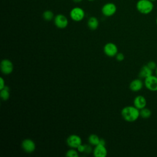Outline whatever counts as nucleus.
I'll list each match as a JSON object with an SVG mask.
<instances>
[{
  "label": "nucleus",
  "mask_w": 157,
  "mask_h": 157,
  "mask_svg": "<svg viewBox=\"0 0 157 157\" xmlns=\"http://www.w3.org/2000/svg\"><path fill=\"white\" fill-rule=\"evenodd\" d=\"M121 114L125 121L128 122H134L139 118L140 110L134 105H128L123 108Z\"/></svg>",
  "instance_id": "f257e3e1"
},
{
  "label": "nucleus",
  "mask_w": 157,
  "mask_h": 157,
  "mask_svg": "<svg viewBox=\"0 0 157 157\" xmlns=\"http://www.w3.org/2000/svg\"><path fill=\"white\" fill-rule=\"evenodd\" d=\"M85 152L87 153H90L91 150H92V148L90 145H85Z\"/></svg>",
  "instance_id": "393cba45"
},
{
  "label": "nucleus",
  "mask_w": 157,
  "mask_h": 157,
  "mask_svg": "<svg viewBox=\"0 0 157 157\" xmlns=\"http://www.w3.org/2000/svg\"><path fill=\"white\" fill-rule=\"evenodd\" d=\"M67 144L72 148H77L82 144V139L80 136L72 134L69 136L67 139Z\"/></svg>",
  "instance_id": "1a4fd4ad"
},
{
  "label": "nucleus",
  "mask_w": 157,
  "mask_h": 157,
  "mask_svg": "<svg viewBox=\"0 0 157 157\" xmlns=\"http://www.w3.org/2000/svg\"><path fill=\"white\" fill-rule=\"evenodd\" d=\"M66 155L68 157H78V154L77 153V151L74 150V148L70 149L69 150L67 151Z\"/></svg>",
  "instance_id": "aec40b11"
},
{
  "label": "nucleus",
  "mask_w": 157,
  "mask_h": 157,
  "mask_svg": "<svg viewBox=\"0 0 157 157\" xmlns=\"http://www.w3.org/2000/svg\"><path fill=\"white\" fill-rule=\"evenodd\" d=\"M87 1H94L95 0H87Z\"/></svg>",
  "instance_id": "c756f323"
},
{
  "label": "nucleus",
  "mask_w": 157,
  "mask_h": 157,
  "mask_svg": "<svg viewBox=\"0 0 157 157\" xmlns=\"http://www.w3.org/2000/svg\"><path fill=\"white\" fill-rule=\"evenodd\" d=\"M133 103H134V105L136 108L140 110L143 108L146 107L147 100L144 96L142 95H138L136 97H135Z\"/></svg>",
  "instance_id": "f8f14e48"
},
{
  "label": "nucleus",
  "mask_w": 157,
  "mask_h": 157,
  "mask_svg": "<svg viewBox=\"0 0 157 157\" xmlns=\"http://www.w3.org/2000/svg\"><path fill=\"white\" fill-rule=\"evenodd\" d=\"M99 141H100L99 137L96 134H91L88 137V142L90 144L96 146L98 145L99 144Z\"/></svg>",
  "instance_id": "6ab92c4d"
},
{
  "label": "nucleus",
  "mask_w": 157,
  "mask_h": 157,
  "mask_svg": "<svg viewBox=\"0 0 157 157\" xmlns=\"http://www.w3.org/2000/svg\"><path fill=\"white\" fill-rule=\"evenodd\" d=\"M151 115V111L147 108H143L140 110V117L144 119H148Z\"/></svg>",
  "instance_id": "f3484780"
},
{
  "label": "nucleus",
  "mask_w": 157,
  "mask_h": 157,
  "mask_svg": "<svg viewBox=\"0 0 157 157\" xmlns=\"http://www.w3.org/2000/svg\"><path fill=\"white\" fill-rule=\"evenodd\" d=\"M137 11L144 15L150 13L154 8V4L150 0H139L136 3Z\"/></svg>",
  "instance_id": "f03ea898"
},
{
  "label": "nucleus",
  "mask_w": 157,
  "mask_h": 157,
  "mask_svg": "<svg viewBox=\"0 0 157 157\" xmlns=\"http://www.w3.org/2000/svg\"><path fill=\"white\" fill-rule=\"evenodd\" d=\"M156 25H157V17H156Z\"/></svg>",
  "instance_id": "c85d7f7f"
},
{
  "label": "nucleus",
  "mask_w": 157,
  "mask_h": 157,
  "mask_svg": "<svg viewBox=\"0 0 157 157\" xmlns=\"http://www.w3.org/2000/svg\"><path fill=\"white\" fill-rule=\"evenodd\" d=\"M0 96L2 100L6 101L9 98L10 93H9V88L7 86H5L0 91Z\"/></svg>",
  "instance_id": "dca6fc26"
},
{
  "label": "nucleus",
  "mask_w": 157,
  "mask_h": 157,
  "mask_svg": "<svg viewBox=\"0 0 157 157\" xmlns=\"http://www.w3.org/2000/svg\"><path fill=\"white\" fill-rule=\"evenodd\" d=\"M77 150L80 152V153H82V152H84L85 151V145H80L77 148Z\"/></svg>",
  "instance_id": "5701e85b"
},
{
  "label": "nucleus",
  "mask_w": 157,
  "mask_h": 157,
  "mask_svg": "<svg viewBox=\"0 0 157 157\" xmlns=\"http://www.w3.org/2000/svg\"><path fill=\"white\" fill-rule=\"evenodd\" d=\"M69 15L73 21L77 22L82 21L84 18L85 12L82 8L80 7H75L71 10Z\"/></svg>",
  "instance_id": "7ed1b4c3"
},
{
  "label": "nucleus",
  "mask_w": 157,
  "mask_h": 157,
  "mask_svg": "<svg viewBox=\"0 0 157 157\" xmlns=\"http://www.w3.org/2000/svg\"><path fill=\"white\" fill-rule=\"evenodd\" d=\"M43 18L46 21H51L52 20L54 19V13L52 11L50 10H47L44 11L42 13Z\"/></svg>",
  "instance_id": "a211bd4d"
},
{
  "label": "nucleus",
  "mask_w": 157,
  "mask_h": 157,
  "mask_svg": "<svg viewBox=\"0 0 157 157\" xmlns=\"http://www.w3.org/2000/svg\"><path fill=\"white\" fill-rule=\"evenodd\" d=\"M144 83L140 78H136L131 82L129 84V88L131 91L137 92L141 90L143 88Z\"/></svg>",
  "instance_id": "ddd939ff"
},
{
  "label": "nucleus",
  "mask_w": 157,
  "mask_h": 157,
  "mask_svg": "<svg viewBox=\"0 0 157 157\" xmlns=\"http://www.w3.org/2000/svg\"><path fill=\"white\" fill-rule=\"evenodd\" d=\"M104 52L107 56L110 57L116 56L118 53V47L112 42L107 43L104 47Z\"/></svg>",
  "instance_id": "6e6552de"
},
{
  "label": "nucleus",
  "mask_w": 157,
  "mask_h": 157,
  "mask_svg": "<svg viewBox=\"0 0 157 157\" xmlns=\"http://www.w3.org/2000/svg\"><path fill=\"white\" fill-rule=\"evenodd\" d=\"M5 82H4V78L1 77H0V90H2L4 86H5Z\"/></svg>",
  "instance_id": "b1692460"
},
{
  "label": "nucleus",
  "mask_w": 157,
  "mask_h": 157,
  "mask_svg": "<svg viewBox=\"0 0 157 157\" xmlns=\"http://www.w3.org/2000/svg\"><path fill=\"white\" fill-rule=\"evenodd\" d=\"M87 25L90 29L95 30L99 26V21L96 17H91L87 21Z\"/></svg>",
  "instance_id": "2eb2a0df"
},
{
  "label": "nucleus",
  "mask_w": 157,
  "mask_h": 157,
  "mask_svg": "<svg viewBox=\"0 0 157 157\" xmlns=\"http://www.w3.org/2000/svg\"><path fill=\"white\" fill-rule=\"evenodd\" d=\"M67 18L63 14H58L54 17V23L59 29H64L68 25Z\"/></svg>",
  "instance_id": "423d86ee"
},
{
  "label": "nucleus",
  "mask_w": 157,
  "mask_h": 157,
  "mask_svg": "<svg viewBox=\"0 0 157 157\" xmlns=\"http://www.w3.org/2000/svg\"><path fill=\"white\" fill-rule=\"evenodd\" d=\"M74 2H76V3H78V2H82L83 0H72Z\"/></svg>",
  "instance_id": "bb28decb"
},
{
  "label": "nucleus",
  "mask_w": 157,
  "mask_h": 157,
  "mask_svg": "<svg viewBox=\"0 0 157 157\" xmlns=\"http://www.w3.org/2000/svg\"><path fill=\"white\" fill-rule=\"evenodd\" d=\"M21 147L26 153H32L36 149V144L34 142L30 139H26L22 141Z\"/></svg>",
  "instance_id": "9d476101"
},
{
  "label": "nucleus",
  "mask_w": 157,
  "mask_h": 157,
  "mask_svg": "<svg viewBox=\"0 0 157 157\" xmlns=\"http://www.w3.org/2000/svg\"><path fill=\"white\" fill-rule=\"evenodd\" d=\"M1 71L5 75H9L11 74L13 69V65L11 61L8 59H4L1 61Z\"/></svg>",
  "instance_id": "0eeeda50"
},
{
  "label": "nucleus",
  "mask_w": 157,
  "mask_h": 157,
  "mask_svg": "<svg viewBox=\"0 0 157 157\" xmlns=\"http://www.w3.org/2000/svg\"><path fill=\"white\" fill-rule=\"evenodd\" d=\"M153 70L151 69L147 64L143 66L139 72V76L140 78H145L153 74Z\"/></svg>",
  "instance_id": "4468645a"
},
{
  "label": "nucleus",
  "mask_w": 157,
  "mask_h": 157,
  "mask_svg": "<svg viewBox=\"0 0 157 157\" xmlns=\"http://www.w3.org/2000/svg\"><path fill=\"white\" fill-rule=\"evenodd\" d=\"M151 1H152V2H154V1H156V0H150Z\"/></svg>",
  "instance_id": "7c9ffc66"
},
{
  "label": "nucleus",
  "mask_w": 157,
  "mask_h": 157,
  "mask_svg": "<svg viewBox=\"0 0 157 157\" xmlns=\"http://www.w3.org/2000/svg\"><path fill=\"white\" fill-rule=\"evenodd\" d=\"M147 65L151 69H152L153 71V70H155L156 68V67H157V65H156V63H155V61H150L148 62L147 64Z\"/></svg>",
  "instance_id": "412c9836"
},
{
  "label": "nucleus",
  "mask_w": 157,
  "mask_h": 157,
  "mask_svg": "<svg viewBox=\"0 0 157 157\" xmlns=\"http://www.w3.org/2000/svg\"><path fill=\"white\" fill-rule=\"evenodd\" d=\"M145 88L150 91H157V76L151 75L144 78V82Z\"/></svg>",
  "instance_id": "20e7f679"
},
{
  "label": "nucleus",
  "mask_w": 157,
  "mask_h": 157,
  "mask_svg": "<svg viewBox=\"0 0 157 157\" xmlns=\"http://www.w3.org/2000/svg\"><path fill=\"white\" fill-rule=\"evenodd\" d=\"M155 74H156V75L157 76V67H156V68L155 69Z\"/></svg>",
  "instance_id": "cd10ccee"
},
{
  "label": "nucleus",
  "mask_w": 157,
  "mask_h": 157,
  "mask_svg": "<svg viewBox=\"0 0 157 157\" xmlns=\"http://www.w3.org/2000/svg\"><path fill=\"white\" fill-rule=\"evenodd\" d=\"M116 59L118 61H121L124 59V56L122 53H118L116 55Z\"/></svg>",
  "instance_id": "4be33fe9"
},
{
  "label": "nucleus",
  "mask_w": 157,
  "mask_h": 157,
  "mask_svg": "<svg viewBox=\"0 0 157 157\" xmlns=\"http://www.w3.org/2000/svg\"><path fill=\"white\" fill-rule=\"evenodd\" d=\"M117 12V6L113 2H107L101 8V12L105 17L113 16Z\"/></svg>",
  "instance_id": "39448f33"
},
{
  "label": "nucleus",
  "mask_w": 157,
  "mask_h": 157,
  "mask_svg": "<svg viewBox=\"0 0 157 157\" xmlns=\"http://www.w3.org/2000/svg\"><path fill=\"white\" fill-rule=\"evenodd\" d=\"M107 154V150L105 145L98 144L93 150V155L95 157H105Z\"/></svg>",
  "instance_id": "9b49d317"
},
{
  "label": "nucleus",
  "mask_w": 157,
  "mask_h": 157,
  "mask_svg": "<svg viewBox=\"0 0 157 157\" xmlns=\"http://www.w3.org/2000/svg\"><path fill=\"white\" fill-rule=\"evenodd\" d=\"M99 144L105 145V142L104 139H100V141H99Z\"/></svg>",
  "instance_id": "a878e982"
}]
</instances>
